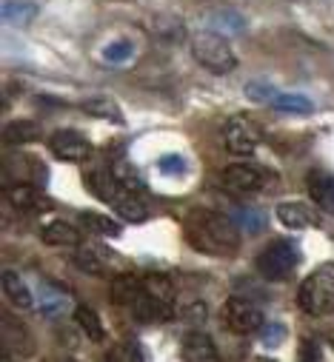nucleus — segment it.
<instances>
[{"label": "nucleus", "instance_id": "obj_1", "mask_svg": "<svg viewBox=\"0 0 334 362\" xmlns=\"http://www.w3.org/2000/svg\"><path fill=\"white\" fill-rule=\"evenodd\" d=\"M186 237L197 251L212 257H231L240 248V228L234 226L231 217L217 211L195 214L186 226Z\"/></svg>", "mask_w": 334, "mask_h": 362}, {"label": "nucleus", "instance_id": "obj_2", "mask_svg": "<svg viewBox=\"0 0 334 362\" xmlns=\"http://www.w3.org/2000/svg\"><path fill=\"white\" fill-rule=\"evenodd\" d=\"M192 57L209 69L212 74H231L237 69V54L231 49V43L217 35V32H197L192 37Z\"/></svg>", "mask_w": 334, "mask_h": 362}, {"label": "nucleus", "instance_id": "obj_3", "mask_svg": "<svg viewBox=\"0 0 334 362\" xmlns=\"http://www.w3.org/2000/svg\"><path fill=\"white\" fill-rule=\"evenodd\" d=\"M300 262V254H297V245L289 243V240H275L269 243L260 257H258V271L266 277V280H286L292 271L297 268Z\"/></svg>", "mask_w": 334, "mask_h": 362}, {"label": "nucleus", "instance_id": "obj_4", "mask_svg": "<svg viewBox=\"0 0 334 362\" xmlns=\"http://www.w3.org/2000/svg\"><path fill=\"white\" fill-rule=\"evenodd\" d=\"M223 322H226L229 331H234L240 337H248V334H260L266 317L255 303H248L243 297H231L223 305Z\"/></svg>", "mask_w": 334, "mask_h": 362}, {"label": "nucleus", "instance_id": "obj_5", "mask_svg": "<svg viewBox=\"0 0 334 362\" xmlns=\"http://www.w3.org/2000/svg\"><path fill=\"white\" fill-rule=\"evenodd\" d=\"M297 303L306 314L317 317V314H326L331 305H334V283L326 277V274H311L303 280L300 291H297Z\"/></svg>", "mask_w": 334, "mask_h": 362}, {"label": "nucleus", "instance_id": "obj_6", "mask_svg": "<svg viewBox=\"0 0 334 362\" xmlns=\"http://www.w3.org/2000/svg\"><path fill=\"white\" fill-rule=\"evenodd\" d=\"M223 143L231 154L246 157V154H255V148L260 146V129L246 120V117H231L223 129Z\"/></svg>", "mask_w": 334, "mask_h": 362}, {"label": "nucleus", "instance_id": "obj_7", "mask_svg": "<svg viewBox=\"0 0 334 362\" xmlns=\"http://www.w3.org/2000/svg\"><path fill=\"white\" fill-rule=\"evenodd\" d=\"M49 151L57 157V160H66V163H80V160H89L92 157V143L83 137L80 132H71V129H60L49 137Z\"/></svg>", "mask_w": 334, "mask_h": 362}, {"label": "nucleus", "instance_id": "obj_8", "mask_svg": "<svg viewBox=\"0 0 334 362\" xmlns=\"http://www.w3.org/2000/svg\"><path fill=\"white\" fill-rule=\"evenodd\" d=\"M263 180H266L263 171L258 165H252V163H234V165H229L223 171V183L234 194H255V192H260Z\"/></svg>", "mask_w": 334, "mask_h": 362}, {"label": "nucleus", "instance_id": "obj_9", "mask_svg": "<svg viewBox=\"0 0 334 362\" xmlns=\"http://www.w3.org/2000/svg\"><path fill=\"white\" fill-rule=\"evenodd\" d=\"M309 197L311 203L326 211V214H334V174L328 171H311L309 174Z\"/></svg>", "mask_w": 334, "mask_h": 362}, {"label": "nucleus", "instance_id": "obj_10", "mask_svg": "<svg viewBox=\"0 0 334 362\" xmlns=\"http://www.w3.org/2000/svg\"><path fill=\"white\" fill-rule=\"evenodd\" d=\"M86 186H89V192H92L95 197H100L103 203H112V206H115V200H117L120 192H123V186L115 180L112 168H109V171H103V168H92V171L86 174Z\"/></svg>", "mask_w": 334, "mask_h": 362}, {"label": "nucleus", "instance_id": "obj_11", "mask_svg": "<svg viewBox=\"0 0 334 362\" xmlns=\"http://www.w3.org/2000/svg\"><path fill=\"white\" fill-rule=\"evenodd\" d=\"M183 359H189V362H214L217 359V348H214L212 337L203 334V331L186 334V339H183Z\"/></svg>", "mask_w": 334, "mask_h": 362}, {"label": "nucleus", "instance_id": "obj_12", "mask_svg": "<svg viewBox=\"0 0 334 362\" xmlns=\"http://www.w3.org/2000/svg\"><path fill=\"white\" fill-rule=\"evenodd\" d=\"M277 217L286 228H306V226H317V214L297 200H286L277 206Z\"/></svg>", "mask_w": 334, "mask_h": 362}, {"label": "nucleus", "instance_id": "obj_13", "mask_svg": "<svg viewBox=\"0 0 334 362\" xmlns=\"http://www.w3.org/2000/svg\"><path fill=\"white\" fill-rule=\"evenodd\" d=\"M40 237H43L46 245H54V248H77V245H80V231H77L71 223H66V220L49 223V226L40 231Z\"/></svg>", "mask_w": 334, "mask_h": 362}, {"label": "nucleus", "instance_id": "obj_14", "mask_svg": "<svg viewBox=\"0 0 334 362\" xmlns=\"http://www.w3.org/2000/svg\"><path fill=\"white\" fill-rule=\"evenodd\" d=\"M143 291H146V280L143 277H134V274L115 277L112 280V288H109V294H112V300L117 305H132Z\"/></svg>", "mask_w": 334, "mask_h": 362}, {"label": "nucleus", "instance_id": "obj_15", "mask_svg": "<svg viewBox=\"0 0 334 362\" xmlns=\"http://www.w3.org/2000/svg\"><path fill=\"white\" fill-rule=\"evenodd\" d=\"M43 137V129L35 120H15L4 126V143L6 146H23V143H35Z\"/></svg>", "mask_w": 334, "mask_h": 362}, {"label": "nucleus", "instance_id": "obj_16", "mask_svg": "<svg viewBox=\"0 0 334 362\" xmlns=\"http://www.w3.org/2000/svg\"><path fill=\"white\" fill-rule=\"evenodd\" d=\"M4 294L12 300V305H18L21 311L32 308L35 305V297L29 291V286L21 280L18 271H4Z\"/></svg>", "mask_w": 334, "mask_h": 362}, {"label": "nucleus", "instance_id": "obj_17", "mask_svg": "<svg viewBox=\"0 0 334 362\" xmlns=\"http://www.w3.org/2000/svg\"><path fill=\"white\" fill-rule=\"evenodd\" d=\"M4 194H6V200L15 209H40L43 206L40 192L35 186H26V183H6L4 186Z\"/></svg>", "mask_w": 334, "mask_h": 362}, {"label": "nucleus", "instance_id": "obj_18", "mask_svg": "<svg viewBox=\"0 0 334 362\" xmlns=\"http://www.w3.org/2000/svg\"><path fill=\"white\" fill-rule=\"evenodd\" d=\"M115 211L126 220V223H143L146 217H149V211H146V203L134 194V192H120V197L115 200Z\"/></svg>", "mask_w": 334, "mask_h": 362}, {"label": "nucleus", "instance_id": "obj_19", "mask_svg": "<svg viewBox=\"0 0 334 362\" xmlns=\"http://www.w3.org/2000/svg\"><path fill=\"white\" fill-rule=\"evenodd\" d=\"M38 18V4L35 0H6L4 4V21L12 26H26Z\"/></svg>", "mask_w": 334, "mask_h": 362}, {"label": "nucleus", "instance_id": "obj_20", "mask_svg": "<svg viewBox=\"0 0 334 362\" xmlns=\"http://www.w3.org/2000/svg\"><path fill=\"white\" fill-rule=\"evenodd\" d=\"M74 322H77V328L86 334L92 342H100V339L106 337V328H103L98 311L89 308V305H77V308H74Z\"/></svg>", "mask_w": 334, "mask_h": 362}, {"label": "nucleus", "instance_id": "obj_21", "mask_svg": "<svg viewBox=\"0 0 334 362\" xmlns=\"http://www.w3.org/2000/svg\"><path fill=\"white\" fill-rule=\"evenodd\" d=\"M272 109L275 112H286V115H311L314 103L306 95H292V92H275L272 98Z\"/></svg>", "mask_w": 334, "mask_h": 362}, {"label": "nucleus", "instance_id": "obj_22", "mask_svg": "<svg viewBox=\"0 0 334 362\" xmlns=\"http://www.w3.org/2000/svg\"><path fill=\"white\" fill-rule=\"evenodd\" d=\"M229 217L234 220V226H237L240 231H248V234L266 231V214H263L260 209H246V206H240V209H234Z\"/></svg>", "mask_w": 334, "mask_h": 362}, {"label": "nucleus", "instance_id": "obj_23", "mask_svg": "<svg viewBox=\"0 0 334 362\" xmlns=\"http://www.w3.org/2000/svg\"><path fill=\"white\" fill-rule=\"evenodd\" d=\"M80 226L92 231V234H100V237H120V223H115L112 217H103V214H95V211H83L80 214Z\"/></svg>", "mask_w": 334, "mask_h": 362}, {"label": "nucleus", "instance_id": "obj_24", "mask_svg": "<svg viewBox=\"0 0 334 362\" xmlns=\"http://www.w3.org/2000/svg\"><path fill=\"white\" fill-rule=\"evenodd\" d=\"M80 109L86 112V115H92V117H100V120L123 123V112H120V106H117L115 100H109V98H92V100H86V103H80Z\"/></svg>", "mask_w": 334, "mask_h": 362}, {"label": "nucleus", "instance_id": "obj_25", "mask_svg": "<svg viewBox=\"0 0 334 362\" xmlns=\"http://www.w3.org/2000/svg\"><path fill=\"white\" fill-rule=\"evenodd\" d=\"M74 265L83 271V274H89V277H98V274H106V262L100 259L98 251L86 248V245H77V251L71 254Z\"/></svg>", "mask_w": 334, "mask_h": 362}, {"label": "nucleus", "instance_id": "obj_26", "mask_svg": "<svg viewBox=\"0 0 334 362\" xmlns=\"http://www.w3.org/2000/svg\"><path fill=\"white\" fill-rule=\"evenodd\" d=\"M112 174H115V180L126 189V192H134V194H140L143 192V177L129 165V163H123V160H117V163H112Z\"/></svg>", "mask_w": 334, "mask_h": 362}, {"label": "nucleus", "instance_id": "obj_27", "mask_svg": "<svg viewBox=\"0 0 334 362\" xmlns=\"http://www.w3.org/2000/svg\"><path fill=\"white\" fill-rule=\"evenodd\" d=\"M146 291L154 297V300H160V303H172L175 305V286L166 280V277H146Z\"/></svg>", "mask_w": 334, "mask_h": 362}, {"label": "nucleus", "instance_id": "obj_28", "mask_svg": "<svg viewBox=\"0 0 334 362\" xmlns=\"http://www.w3.org/2000/svg\"><path fill=\"white\" fill-rule=\"evenodd\" d=\"M212 23L220 26V29H226L229 35H243V29H246V21H243L237 12H231V9L214 12V15H212Z\"/></svg>", "mask_w": 334, "mask_h": 362}, {"label": "nucleus", "instance_id": "obj_29", "mask_svg": "<svg viewBox=\"0 0 334 362\" xmlns=\"http://www.w3.org/2000/svg\"><path fill=\"white\" fill-rule=\"evenodd\" d=\"M132 54H134V46L129 40H115V43H109L103 49V60L106 63H126V60H132Z\"/></svg>", "mask_w": 334, "mask_h": 362}, {"label": "nucleus", "instance_id": "obj_30", "mask_svg": "<svg viewBox=\"0 0 334 362\" xmlns=\"http://www.w3.org/2000/svg\"><path fill=\"white\" fill-rule=\"evenodd\" d=\"M106 359H112V362H137V359H143V354H140L137 342H120L106 354Z\"/></svg>", "mask_w": 334, "mask_h": 362}, {"label": "nucleus", "instance_id": "obj_31", "mask_svg": "<svg viewBox=\"0 0 334 362\" xmlns=\"http://www.w3.org/2000/svg\"><path fill=\"white\" fill-rule=\"evenodd\" d=\"M180 320H186V322H203L206 320V303L203 300H189L186 305H180Z\"/></svg>", "mask_w": 334, "mask_h": 362}, {"label": "nucleus", "instance_id": "obj_32", "mask_svg": "<svg viewBox=\"0 0 334 362\" xmlns=\"http://www.w3.org/2000/svg\"><path fill=\"white\" fill-rule=\"evenodd\" d=\"M260 337H263V345L275 348V345H280V342L286 339V328H283L280 322H263V328H260Z\"/></svg>", "mask_w": 334, "mask_h": 362}, {"label": "nucleus", "instance_id": "obj_33", "mask_svg": "<svg viewBox=\"0 0 334 362\" xmlns=\"http://www.w3.org/2000/svg\"><path fill=\"white\" fill-rule=\"evenodd\" d=\"M157 168L163 171V174H183L186 171V160L180 157V154H163L160 157V163H157Z\"/></svg>", "mask_w": 334, "mask_h": 362}, {"label": "nucleus", "instance_id": "obj_34", "mask_svg": "<svg viewBox=\"0 0 334 362\" xmlns=\"http://www.w3.org/2000/svg\"><path fill=\"white\" fill-rule=\"evenodd\" d=\"M246 95H252V100H266V103H272V98H275L272 88H266L260 83H248L246 86Z\"/></svg>", "mask_w": 334, "mask_h": 362}, {"label": "nucleus", "instance_id": "obj_35", "mask_svg": "<svg viewBox=\"0 0 334 362\" xmlns=\"http://www.w3.org/2000/svg\"><path fill=\"white\" fill-rule=\"evenodd\" d=\"M300 356H303V359H320V348H317V345H314L311 339H303Z\"/></svg>", "mask_w": 334, "mask_h": 362}]
</instances>
